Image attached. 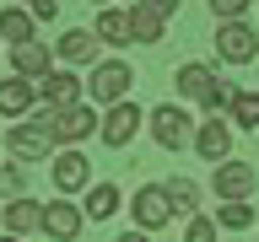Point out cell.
<instances>
[{"mask_svg":"<svg viewBox=\"0 0 259 242\" xmlns=\"http://www.w3.org/2000/svg\"><path fill=\"white\" fill-rule=\"evenodd\" d=\"M97 6H108V0H97Z\"/></svg>","mask_w":259,"mask_h":242,"instance_id":"obj_32","label":"cell"},{"mask_svg":"<svg viewBox=\"0 0 259 242\" xmlns=\"http://www.w3.org/2000/svg\"><path fill=\"white\" fill-rule=\"evenodd\" d=\"M54 54H60L65 65H97V32H87V27H70L54 43Z\"/></svg>","mask_w":259,"mask_h":242,"instance_id":"obj_16","label":"cell"},{"mask_svg":"<svg viewBox=\"0 0 259 242\" xmlns=\"http://www.w3.org/2000/svg\"><path fill=\"white\" fill-rule=\"evenodd\" d=\"M162 16H151V11H141V6H130V43H162Z\"/></svg>","mask_w":259,"mask_h":242,"instance_id":"obj_20","label":"cell"},{"mask_svg":"<svg viewBox=\"0 0 259 242\" xmlns=\"http://www.w3.org/2000/svg\"><path fill=\"white\" fill-rule=\"evenodd\" d=\"M130 215H135V226H141V231H157V226L173 221V205H167L162 183H146V189H135V199H130Z\"/></svg>","mask_w":259,"mask_h":242,"instance_id":"obj_6","label":"cell"},{"mask_svg":"<svg viewBox=\"0 0 259 242\" xmlns=\"http://www.w3.org/2000/svg\"><path fill=\"white\" fill-rule=\"evenodd\" d=\"M113 242H151L146 231H124V237H113Z\"/></svg>","mask_w":259,"mask_h":242,"instance_id":"obj_30","label":"cell"},{"mask_svg":"<svg viewBox=\"0 0 259 242\" xmlns=\"http://www.w3.org/2000/svg\"><path fill=\"white\" fill-rule=\"evenodd\" d=\"M97 43H130V11H113V6H103L92 22Z\"/></svg>","mask_w":259,"mask_h":242,"instance_id":"obj_19","label":"cell"},{"mask_svg":"<svg viewBox=\"0 0 259 242\" xmlns=\"http://www.w3.org/2000/svg\"><path fill=\"white\" fill-rule=\"evenodd\" d=\"M49 177H54V189H60V194H81V189H87V156H81V151L49 156Z\"/></svg>","mask_w":259,"mask_h":242,"instance_id":"obj_13","label":"cell"},{"mask_svg":"<svg viewBox=\"0 0 259 242\" xmlns=\"http://www.w3.org/2000/svg\"><path fill=\"white\" fill-rule=\"evenodd\" d=\"M0 38H6V43H27V38H38V32H32V11L27 6H6V11H0Z\"/></svg>","mask_w":259,"mask_h":242,"instance_id":"obj_18","label":"cell"},{"mask_svg":"<svg viewBox=\"0 0 259 242\" xmlns=\"http://www.w3.org/2000/svg\"><path fill=\"white\" fill-rule=\"evenodd\" d=\"M184 242H216V221H210V215H189Z\"/></svg>","mask_w":259,"mask_h":242,"instance_id":"obj_26","label":"cell"},{"mask_svg":"<svg viewBox=\"0 0 259 242\" xmlns=\"http://www.w3.org/2000/svg\"><path fill=\"white\" fill-rule=\"evenodd\" d=\"M216 54H222L227 65H248L259 54L254 27H248V22H222V27H216Z\"/></svg>","mask_w":259,"mask_h":242,"instance_id":"obj_7","label":"cell"},{"mask_svg":"<svg viewBox=\"0 0 259 242\" xmlns=\"http://www.w3.org/2000/svg\"><path fill=\"white\" fill-rule=\"evenodd\" d=\"M178 92L210 113V102H216V70H210V65H194V59H189L184 70H178Z\"/></svg>","mask_w":259,"mask_h":242,"instance_id":"obj_12","label":"cell"},{"mask_svg":"<svg viewBox=\"0 0 259 242\" xmlns=\"http://www.w3.org/2000/svg\"><path fill=\"white\" fill-rule=\"evenodd\" d=\"M0 221H6V231H11V237H27V231H38V226H44V205H32V199H11V205L0 210Z\"/></svg>","mask_w":259,"mask_h":242,"instance_id":"obj_17","label":"cell"},{"mask_svg":"<svg viewBox=\"0 0 259 242\" xmlns=\"http://www.w3.org/2000/svg\"><path fill=\"white\" fill-rule=\"evenodd\" d=\"M81 76L76 70H49V76H38V97H44V108H76L81 102Z\"/></svg>","mask_w":259,"mask_h":242,"instance_id":"obj_9","label":"cell"},{"mask_svg":"<svg viewBox=\"0 0 259 242\" xmlns=\"http://www.w3.org/2000/svg\"><path fill=\"white\" fill-rule=\"evenodd\" d=\"M0 242H22V237H0Z\"/></svg>","mask_w":259,"mask_h":242,"instance_id":"obj_31","label":"cell"},{"mask_svg":"<svg viewBox=\"0 0 259 242\" xmlns=\"http://www.w3.org/2000/svg\"><path fill=\"white\" fill-rule=\"evenodd\" d=\"M146 124H151V140H157L162 151H178V145L189 140V113L173 108V102H162V108L146 118Z\"/></svg>","mask_w":259,"mask_h":242,"instance_id":"obj_8","label":"cell"},{"mask_svg":"<svg viewBox=\"0 0 259 242\" xmlns=\"http://www.w3.org/2000/svg\"><path fill=\"white\" fill-rule=\"evenodd\" d=\"M210 189H216V199H248V194L259 189V167L254 161H216V172H210Z\"/></svg>","mask_w":259,"mask_h":242,"instance_id":"obj_4","label":"cell"},{"mask_svg":"<svg viewBox=\"0 0 259 242\" xmlns=\"http://www.w3.org/2000/svg\"><path fill=\"white\" fill-rule=\"evenodd\" d=\"M248 6H254V0H210V16H216V22H243Z\"/></svg>","mask_w":259,"mask_h":242,"instance_id":"obj_27","label":"cell"},{"mask_svg":"<svg viewBox=\"0 0 259 242\" xmlns=\"http://www.w3.org/2000/svg\"><path fill=\"white\" fill-rule=\"evenodd\" d=\"M38 231H44V237H54V242H76L81 237V210L70 205V199H49L44 205V226H38Z\"/></svg>","mask_w":259,"mask_h":242,"instance_id":"obj_10","label":"cell"},{"mask_svg":"<svg viewBox=\"0 0 259 242\" xmlns=\"http://www.w3.org/2000/svg\"><path fill=\"white\" fill-rule=\"evenodd\" d=\"M194 151L216 167V161L232 156V124H222V118H210V124H200V135H194Z\"/></svg>","mask_w":259,"mask_h":242,"instance_id":"obj_15","label":"cell"},{"mask_svg":"<svg viewBox=\"0 0 259 242\" xmlns=\"http://www.w3.org/2000/svg\"><path fill=\"white\" fill-rule=\"evenodd\" d=\"M32 102H38V81H27V76L0 81V113H6V118H22V113H32Z\"/></svg>","mask_w":259,"mask_h":242,"instance_id":"obj_14","label":"cell"},{"mask_svg":"<svg viewBox=\"0 0 259 242\" xmlns=\"http://www.w3.org/2000/svg\"><path fill=\"white\" fill-rule=\"evenodd\" d=\"M113 210H119V189H113V183H92V189H87V215H92V221H108Z\"/></svg>","mask_w":259,"mask_h":242,"instance_id":"obj_22","label":"cell"},{"mask_svg":"<svg viewBox=\"0 0 259 242\" xmlns=\"http://www.w3.org/2000/svg\"><path fill=\"white\" fill-rule=\"evenodd\" d=\"M216 226H227V231H248V226H254V210H248V199H222V210H216Z\"/></svg>","mask_w":259,"mask_h":242,"instance_id":"obj_23","label":"cell"},{"mask_svg":"<svg viewBox=\"0 0 259 242\" xmlns=\"http://www.w3.org/2000/svg\"><path fill=\"white\" fill-rule=\"evenodd\" d=\"M130 81H135V70H130L124 59H103L92 65V81H87V102H124L130 97Z\"/></svg>","mask_w":259,"mask_h":242,"instance_id":"obj_3","label":"cell"},{"mask_svg":"<svg viewBox=\"0 0 259 242\" xmlns=\"http://www.w3.org/2000/svg\"><path fill=\"white\" fill-rule=\"evenodd\" d=\"M232 124H243V129L259 135V92H238L232 97Z\"/></svg>","mask_w":259,"mask_h":242,"instance_id":"obj_24","label":"cell"},{"mask_svg":"<svg viewBox=\"0 0 259 242\" xmlns=\"http://www.w3.org/2000/svg\"><path fill=\"white\" fill-rule=\"evenodd\" d=\"M11 70H16V76H27V81L49 76V70H54V48H49L44 38H27V43H16V48H11Z\"/></svg>","mask_w":259,"mask_h":242,"instance_id":"obj_11","label":"cell"},{"mask_svg":"<svg viewBox=\"0 0 259 242\" xmlns=\"http://www.w3.org/2000/svg\"><path fill=\"white\" fill-rule=\"evenodd\" d=\"M22 6L32 11V22H54V16H60V6H54V0H22Z\"/></svg>","mask_w":259,"mask_h":242,"instance_id":"obj_28","label":"cell"},{"mask_svg":"<svg viewBox=\"0 0 259 242\" xmlns=\"http://www.w3.org/2000/svg\"><path fill=\"white\" fill-rule=\"evenodd\" d=\"M6 145H11L16 161H49L54 156V135H49V108H32L27 124L6 129Z\"/></svg>","mask_w":259,"mask_h":242,"instance_id":"obj_1","label":"cell"},{"mask_svg":"<svg viewBox=\"0 0 259 242\" xmlns=\"http://www.w3.org/2000/svg\"><path fill=\"white\" fill-rule=\"evenodd\" d=\"M162 194H167L173 215H194V205H200V189H194L189 177H173V183H162Z\"/></svg>","mask_w":259,"mask_h":242,"instance_id":"obj_21","label":"cell"},{"mask_svg":"<svg viewBox=\"0 0 259 242\" xmlns=\"http://www.w3.org/2000/svg\"><path fill=\"white\" fill-rule=\"evenodd\" d=\"M141 124H146V113L124 97V102H113V108H108V118L97 124V140L108 145V151H124V145L135 140V129H141Z\"/></svg>","mask_w":259,"mask_h":242,"instance_id":"obj_5","label":"cell"},{"mask_svg":"<svg viewBox=\"0 0 259 242\" xmlns=\"http://www.w3.org/2000/svg\"><path fill=\"white\" fill-rule=\"evenodd\" d=\"M97 108L92 102H76V108H49V135H54V145H76L87 140V135H97Z\"/></svg>","mask_w":259,"mask_h":242,"instance_id":"obj_2","label":"cell"},{"mask_svg":"<svg viewBox=\"0 0 259 242\" xmlns=\"http://www.w3.org/2000/svg\"><path fill=\"white\" fill-rule=\"evenodd\" d=\"M22 189H27V172L22 167H0V199H22Z\"/></svg>","mask_w":259,"mask_h":242,"instance_id":"obj_25","label":"cell"},{"mask_svg":"<svg viewBox=\"0 0 259 242\" xmlns=\"http://www.w3.org/2000/svg\"><path fill=\"white\" fill-rule=\"evenodd\" d=\"M135 6H141V11H151V16H162V22L178 11V0H135Z\"/></svg>","mask_w":259,"mask_h":242,"instance_id":"obj_29","label":"cell"}]
</instances>
